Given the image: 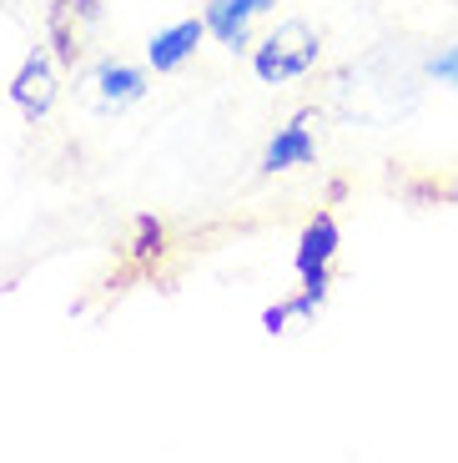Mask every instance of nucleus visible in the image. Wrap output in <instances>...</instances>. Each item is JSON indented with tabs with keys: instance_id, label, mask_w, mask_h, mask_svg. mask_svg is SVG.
<instances>
[{
	"instance_id": "1",
	"label": "nucleus",
	"mask_w": 458,
	"mask_h": 463,
	"mask_svg": "<svg viewBox=\"0 0 458 463\" xmlns=\"http://www.w3.org/2000/svg\"><path fill=\"white\" fill-rule=\"evenodd\" d=\"M343 247V232H338V217L332 212H318V217L302 227L298 252H292V272H298V292L282 302L287 317H318V307L328 302V282H332V257Z\"/></svg>"
},
{
	"instance_id": "2",
	"label": "nucleus",
	"mask_w": 458,
	"mask_h": 463,
	"mask_svg": "<svg viewBox=\"0 0 458 463\" xmlns=\"http://www.w3.org/2000/svg\"><path fill=\"white\" fill-rule=\"evenodd\" d=\"M322 61V35L308 21H277L262 35V46L253 51V71L262 86H287L302 81L312 66Z\"/></svg>"
},
{
	"instance_id": "3",
	"label": "nucleus",
	"mask_w": 458,
	"mask_h": 463,
	"mask_svg": "<svg viewBox=\"0 0 458 463\" xmlns=\"http://www.w3.org/2000/svg\"><path fill=\"white\" fill-rule=\"evenodd\" d=\"M147 96V71L131 61H96L81 81V101L91 106L96 116H121Z\"/></svg>"
},
{
	"instance_id": "4",
	"label": "nucleus",
	"mask_w": 458,
	"mask_h": 463,
	"mask_svg": "<svg viewBox=\"0 0 458 463\" xmlns=\"http://www.w3.org/2000/svg\"><path fill=\"white\" fill-rule=\"evenodd\" d=\"M96 25H101V0H51L46 46L56 51V61L66 71H76V61L86 56Z\"/></svg>"
},
{
	"instance_id": "5",
	"label": "nucleus",
	"mask_w": 458,
	"mask_h": 463,
	"mask_svg": "<svg viewBox=\"0 0 458 463\" xmlns=\"http://www.w3.org/2000/svg\"><path fill=\"white\" fill-rule=\"evenodd\" d=\"M56 51L51 46H35L31 56L21 61V71L11 76V101L15 111L25 116V121H41V116H51V106H56L61 96V76H56Z\"/></svg>"
},
{
	"instance_id": "6",
	"label": "nucleus",
	"mask_w": 458,
	"mask_h": 463,
	"mask_svg": "<svg viewBox=\"0 0 458 463\" xmlns=\"http://www.w3.org/2000/svg\"><path fill=\"white\" fill-rule=\"evenodd\" d=\"M312 121H318V111H298L287 127H277V137L267 141L262 151V172L277 176V172H302V166L318 162V131H312Z\"/></svg>"
},
{
	"instance_id": "7",
	"label": "nucleus",
	"mask_w": 458,
	"mask_h": 463,
	"mask_svg": "<svg viewBox=\"0 0 458 463\" xmlns=\"http://www.w3.org/2000/svg\"><path fill=\"white\" fill-rule=\"evenodd\" d=\"M277 0H206V31H212V41L227 51H242L247 41H253V21L257 15H267Z\"/></svg>"
},
{
	"instance_id": "8",
	"label": "nucleus",
	"mask_w": 458,
	"mask_h": 463,
	"mask_svg": "<svg viewBox=\"0 0 458 463\" xmlns=\"http://www.w3.org/2000/svg\"><path fill=\"white\" fill-rule=\"evenodd\" d=\"M206 35H212V31H206V21H196V15L167 25V31H157V35L147 41V66L157 71V76H172V71H182L186 61L202 51Z\"/></svg>"
},
{
	"instance_id": "9",
	"label": "nucleus",
	"mask_w": 458,
	"mask_h": 463,
	"mask_svg": "<svg viewBox=\"0 0 458 463\" xmlns=\"http://www.w3.org/2000/svg\"><path fill=\"white\" fill-rule=\"evenodd\" d=\"M428 81H438V86H458V41L453 46H444L438 56H428Z\"/></svg>"
},
{
	"instance_id": "10",
	"label": "nucleus",
	"mask_w": 458,
	"mask_h": 463,
	"mask_svg": "<svg viewBox=\"0 0 458 463\" xmlns=\"http://www.w3.org/2000/svg\"><path fill=\"white\" fill-rule=\"evenodd\" d=\"M157 252H161V222L137 217V257H157Z\"/></svg>"
},
{
	"instance_id": "11",
	"label": "nucleus",
	"mask_w": 458,
	"mask_h": 463,
	"mask_svg": "<svg viewBox=\"0 0 458 463\" xmlns=\"http://www.w3.org/2000/svg\"><path fill=\"white\" fill-rule=\"evenodd\" d=\"M448 202H458V182H453V186H448Z\"/></svg>"
}]
</instances>
